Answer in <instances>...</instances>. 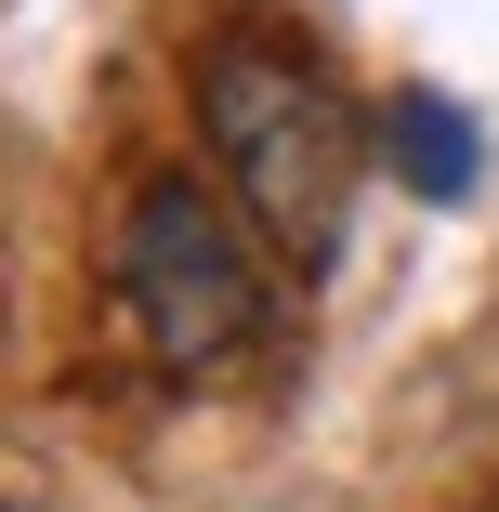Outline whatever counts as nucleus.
Wrapping results in <instances>:
<instances>
[{
	"instance_id": "obj_3",
	"label": "nucleus",
	"mask_w": 499,
	"mask_h": 512,
	"mask_svg": "<svg viewBox=\"0 0 499 512\" xmlns=\"http://www.w3.org/2000/svg\"><path fill=\"white\" fill-rule=\"evenodd\" d=\"M381 158H394L408 197H434V211L473 197V119L447 106V92H394V106H381Z\"/></svg>"
},
{
	"instance_id": "obj_2",
	"label": "nucleus",
	"mask_w": 499,
	"mask_h": 512,
	"mask_svg": "<svg viewBox=\"0 0 499 512\" xmlns=\"http://www.w3.org/2000/svg\"><path fill=\"white\" fill-rule=\"evenodd\" d=\"M119 302H132V329L158 368H224L263 342V263H250V224L224 211L197 171H158L132 197V224H119Z\"/></svg>"
},
{
	"instance_id": "obj_1",
	"label": "nucleus",
	"mask_w": 499,
	"mask_h": 512,
	"mask_svg": "<svg viewBox=\"0 0 499 512\" xmlns=\"http://www.w3.org/2000/svg\"><path fill=\"white\" fill-rule=\"evenodd\" d=\"M197 132H211L237 211L263 224L276 263H329L342 224H355V184H368V132L355 106L276 40H211V66H197Z\"/></svg>"
}]
</instances>
